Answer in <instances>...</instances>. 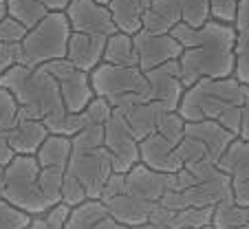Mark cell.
I'll return each instance as SVG.
<instances>
[{
  "label": "cell",
  "mask_w": 249,
  "mask_h": 229,
  "mask_svg": "<svg viewBox=\"0 0 249 229\" xmlns=\"http://www.w3.org/2000/svg\"><path fill=\"white\" fill-rule=\"evenodd\" d=\"M238 5H240V0H210L212 18L218 20V22L234 24L236 11H238Z\"/></svg>",
  "instance_id": "40"
},
{
  "label": "cell",
  "mask_w": 249,
  "mask_h": 229,
  "mask_svg": "<svg viewBox=\"0 0 249 229\" xmlns=\"http://www.w3.org/2000/svg\"><path fill=\"white\" fill-rule=\"evenodd\" d=\"M210 18V0H152L143 18V29L152 33H172L177 24L203 27Z\"/></svg>",
  "instance_id": "6"
},
{
  "label": "cell",
  "mask_w": 249,
  "mask_h": 229,
  "mask_svg": "<svg viewBox=\"0 0 249 229\" xmlns=\"http://www.w3.org/2000/svg\"><path fill=\"white\" fill-rule=\"evenodd\" d=\"M29 29L22 22H18L11 16H5L0 20V42H22Z\"/></svg>",
  "instance_id": "39"
},
{
  "label": "cell",
  "mask_w": 249,
  "mask_h": 229,
  "mask_svg": "<svg viewBox=\"0 0 249 229\" xmlns=\"http://www.w3.org/2000/svg\"><path fill=\"white\" fill-rule=\"evenodd\" d=\"M214 218V207H185V210L177 211L174 216L172 229H203L207 225H212Z\"/></svg>",
  "instance_id": "29"
},
{
  "label": "cell",
  "mask_w": 249,
  "mask_h": 229,
  "mask_svg": "<svg viewBox=\"0 0 249 229\" xmlns=\"http://www.w3.org/2000/svg\"><path fill=\"white\" fill-rule=\"evenodd\" d=\"M49 73L55 77L57 86H60L62 99L69 112H82L89 102L95 97L93 84H90V73L77 69L75 64H71L66 57L62 60H51L42 64Z\"/></svg>",
  "instance_id": "8"
},
{
  "label": "cell",
  "mask_w": 249,
  "mask_h": 229,
  "mask_svg": "<svg viewBox=\"0 0 249 229\" xmlns=\"http://www.w3.org/2000/svg\"><path fill=\"white\" fill-rule=\"evenodd\" d=\"M216 165L227 176H231V181L249 178V139L236 137V139L227 145L223 157L216 161Z\"/></svg>",
  "instance_id": "22"
},
{
  "label": "cell",
  "mask_w": 249,
  "mask_h": 229,
  "mask_svg": "<svg viewBox=\"0 0 249 229\" xmlns=\"http://www.w3.org/2000/svg\"><path fill=\"white\" fill-rule=\"evenodd\" d=\"M168 176L170 174L157 172L139 161L130 172H126V192L146 198V201L159 203L161 196L168 192Z\"/></svg>",
  "instance_id": "17"
},
{
  "label": "cell",
  "mask_w": 249,
  "mask_h": 229,
  "mask_svg": "<svg viewBox=\"0 0 249 229\" xmlns=\"http://www.w3.org/2000/svg\"><path fill=\"white\" fill-rule=\"evenodd\" d=\"M139 155H141V163L157 170V172L172 174L183 168V161H181L179 152H177V145L170 143L159 132H152L150 137L139 141Z\"/></svg>",
  "instance_id": "14"
},
{
  "label": "cell",
  "mask_w": 249,
  "mask_h": 229,
  "mask_svg": "<svg viewBox=\"0 0 249 229\" xmlns=\"http://www.w3.org/2000/svg\"><path fill=\"white\" fill-rule=\"evenodd\" d=\"M113 112H115V108L108 99L95 95V97L89 102V106L82 110V115H84V119H86L89 126H104V123L110 119Z\"/></svg>",
  "instance_id": "33"
},
{
  "label": "cell",
  "mask_w": 249,
  "mask_h": 229,
  "mask_svg": "<svg viewBox=\"0 0 249 229\" xmlns=\"http://www.w3.org/2000/svg\"><path fill=\"white\" fill-rule=\"evenodd\" d=\"M137 229H168V227H163V225H157V223H146V225H139Z\"/></svg>",
  "instance_id": "50"
},
{
  "label": "cell",
  "mask_w": 249,
  "mask_h": 229,
  "mask_svg": "<svg viewBox=\"0 0 249 229\" xmlns=\"http://www.w3.org/2000/svg\"><path fill=\"white\" fill-rule=\"evenodd\" d=\"M31 218L33 216L0 196V229H27L31 225Z\"/></svg>",
  "instance_id": "32"
},
{
  "label": "cell",
  "mask_w": 249,
  "mask_h": 229,
  "mask_svg": "<svg viewBox=\"0 0 249 229\" xmlns=\"http://www.w3.org/2000/svg\"><path fill=\"white\" fill-rule=\"evenodd\" d=\"M132 37H135L137 55H139V69L143 73L183 55V44L172 33H152L141 29Z\"/></svg>",
  "instance_id": "13"
},
{
  "label": "cell",
  "mask_w": 249,
  "mask_h": 229,
  "mask_svg": "<svg viewBox=\"0 0 249 229\" xmlns=\"http://www.w3.org/2000/svg\"><path fill=\"white\" fill-rule=\"evenodd\" d=\"M185 137H194L207 148V155L212 161H218L227 145L236 139L234 132L223 128L216 119H203V122H188L185 126Z\"/></svg>",
  "instance_id": "19"
},
{
  "label": "cell",
  "mask_w": 249,
  "mask_h": 229,
  "mask_svg": "<svg viewBox=\"0 0 249 229\" xmlns=\"http://www.w3.org/2000/svg\"><path fill=\"white\" fill-rule=\"evenodd\" d=\"M104 62L119 66H139V55H137L135 37L124 31H117L106 40V51H104Z\"/></svg>",
  "instance_id": "24"
},
{
  "label": "cell",
  "mask_w": 249,
  "mask_h": 229,
  "mask_svg": "<svg viewBox=\"0 0 249 229\" xmlns=\"http://www.w3.org/2000/svg\"><path fill=\"white\" fill-rule=\"evenodd\" d=\"M71 141H73V152H90L104 148V126H86L75 137H71Z\"/></svg>",
  "instance_id": "34"
},
{
  "label": "cell",
  "mask_w": 249,
  "mask_h": 229,
  "mask_svg": "<svg viewBox=\"0 0 249 229\" xmlns=\"http://www.w3.org/2000/svg\"><path fill=\"white\" fill-rule=\"evenodd\" d=\"M223 128L234 132L236 137L240 135V126H243V106H230L227 110L221 112V117L216 119Z\"/></svg>",
  "instance_id": "42"
},
{
  "label": "cell",
  "mask_w": 249,
  "mask_h": 229,
  "mask_svg": "<svg viewBox=\"0 0 249 229\" xmlns=\"http://www.w3.org/2000/svg\"><path fill=\"white\" fill-rule=\"evenodd\" d=\"M64 168H42L40 170V190H42L44 198L49 205H57L62 203V185H64Z\"/></svg>",
  "instance_id": "31"
},
{
  "label": "cell",
  "mask_w": 249,
  "mask_h": 229,
  "mask_svg": "<svg viewBox=\"0 0 249 229\" xmlns=\"http://www.w3.org/2000/svg\"><path fill=\"white\" fill-rule=\"evenodd\" d=\"M234 55H236L234 77L240 82V84L249 86V33H238L236 47H234Z\"/></svg>",
  "instance_id": "35"
},
{
  "label": "cell",
  "mask_w": 249,
  "mask_h": 229,
  "mask_svg": "<svg viewBox=\"0 0 249 229\" xmlns=\"http://www.w3.org/2000/svg\"><path fill=\"white\" fill-rule=\"evenodd\" d=\"M249 86L231 77H201L188 86L179 104V112L185 122L218 119L230 106H243Z\"/></svg>",
  "instance_id": "3"
},
{
  "label": "cell",
  "mask_w": 249,
  "mask_h": 229,
  "mask_svg": "<svg viewBox=\"0 0 249 229\" xmlns=\"http://www.w3.org/2000/svg\"><path fill=\"white\" fill-rule=\"evenodd\" d=\"M71 155H73V141L71 137L64 135H49L44 143L38 148L36 159H38L40 168H69Z\"/></svg>",
  "instance_id": "23"
},
{
  "label": "cell",
  "mask_w": 249,
  "mask_h": 229,
  "mask_svg": "<svg viewBox=\"0 0 249 229\" xmlns=\"http://www.w3.org/2000/svg\"><path fill=\"white\" fill-rule=\"evenodd\" d=\"M104 145L108 148L110 159H113V172L126 174L141 161L139 139L128 126L126 117L117 110L104 123Z\"/></svg>",
  "instance_id": "9"
},
{
  "label": "cell",
  "mask_w": 249,
  "mask_h": 229,
  "mask_svg": "<svg viewBox=\"0 0 249 229\" xmlns=\"http://www.w3.org/2000/svg\"><path fill=\"white\" fill-rule=\"evenodd\" d=\"M20 64V42H0V75Z\"/></svg>",
  "instance_id": "41"
},
{
  "label": "cell",
  "mask_w": 249,
  "mask_h": 229,
  "mask_svg": "<svg viewBox=\"0 0 249 229\" xmlns=\"http://www.w3.org/2000/svg\"><path fill=\"white\" fill-rule=\"evenodd\" d=\"M249 223V210L234 201V196L221 201L218 205H214V218L212 225L216 229H236L240 225Z\"/></svg>",
  "instance_id": "26"
},
{
  "label": "cell",
  "mask_w": 249,
  "mask_h": 229,
  "mask_svg": "<svg viewBox=\"0 0 249 229\" xmlns=\"http://www.w3.org/2000/svg\"><path fill=\"white\" fill-rule=\"evenodd\" d=\"M231 196H234V201L238 203V205L249 210V178L231 181Z\"/></svg>",
  "instance_id": "44"
},
{
  "label": "cell",
  "mask_w": 249,
  "mask_h": 229,
  "mask_svg": "<svg viewBox=\"0 0 249 229\" xmlns=\"http://www.w3.org/2000/svg\"><path fill=\"white\" fill-rule=\"evenodd\" d=\"M234 27L238 33H249V0H240L238 11H236Z\"/></svg>",
  "instance_id": "45"
},
{
  "label": "cell",
  "mask_w": 249,
  "mask_h": 229,
  "mask_svg": "<svg viewBox=\"0 0 249 229\" xmlns=\"http://www.w3.org/2000/svg\"><path fill=\"white\" fill-rule=\"evenodd\" d=\"M44 123H47L49 132H53V135H64V137H75L77 132L89 126L82 112H69V110L57 115V117H47Z\"/></svg>",
  "instance_id": "30"
},
{
  "label": "cell",
  "mask_w": 249,
  "mask_h": 229,
  "mask_svg": "<svg viewBox=\"0 0 249 229\" xmlns=\"http://www.w3.org/2000/svg\"><path fill=\"white\" fill-rule=\"evenodd\" d=\"M172 35L183 44L179 57L183 84L192 86L201 77H231L236 69V31L234 24L210 18L203 27L177 24Z\"/></svg>",
  "instance_id": "1"
},
{
  "label": "cell",
  "mask_w": 249,
  "mask_h": 229,
  "mask_svg": "<svg viewBox=\"0 0 249 229\" xmlns=\"http://www.w3.org/2000/svg\"><path fill=\"white\" fill-rule=\"evenodd\" d=\"M126 192V174L122 172H113L104 185V192H102V201L106 198H113V196H119V194Z\"/></svg>",
  "instance_id": "43"
},
{
  "label": "cell",
  "mask_w": 249,
  "mask_h": 229,
  "mask_svg": "<svg viewBox=\"0 0 249 229\" xmlns=\"http://www.w3.org/2000/svg\"><path fill=\"white\" fill-rule=\"evenodd\" d=\"M177 152H179L183 165L194 163V161H201V159H210V155H207V148L198 139H194V137H185V139L181 141L179 145H177Z\"/></svg>",
  "instance_id": "38"
},
{
  "label": "cell",
  "mask_w": 249,
  "mask_h": 229,
  "mask_svg": "<svg viewBox=\"0 0 249 229\" xmlns=\"http://www.w3.org/2000/svg\"><path fill=\"white\" fill-rule=\"evenodd\" d=\"M7 7L11 18L22 22L27 29H33L49 14V7L40 0H7Z\"/></svg>",
  "instance_id": "27"
},
{
  "label": "cell",
  "mask_w": 249,
  "mask_h": 229,
  "mask_svg": "<svg viewBox=\"0 0 249 229\" xmlns=\"http://www.w3.org/2000/svg\"><path fill=\"white\" fill-rule=\"evenodd\" d=\"M99 2H104V5H108V2H110V0H99Z\"/></svg>",
  "instance_id": "52"
},
{
  "label": "cell",
  "mask_w": 249,
  "mask_h": 229,
  "mask_svg": "<svg viewBox=\"0 0 249 229\" xmlns=\"http://www.w3.org/2000/svg\"><path fill=\"white\" fill-rule=\"evenodd\" d=\"M185 126H188V122L179 110H163L159 115V122H157V132L165 137L170 143L179 145L185 139Z\"/></svg>",
  "instance_id": "28"
},
{
  "label": "cell",
  "mask_w": 249,
  "mask_h": 229,
  "mask_svg": "<svg viewBox=\"0 0 249 229\" xmlns=\"http://www.w3.org/2000/svg\"><path fill=\"white\" fill-rule=\"evenodd\" d=\"M18 99L11 95V90H7L5 86H0V130H7L16 123L18 117Z\"/></svg>",
  "instance_id": "37"
},
{
  "label": "cell",
  "mask_w": 249,
  "mask_h": 229,
  "mask_svg": "<svg viewBox=\"0 0 249 229\" xmlns=\"http://www.w3.org/2000/svg\"><path fill=\"white\" fill-rule=\"evenodd\" d=\"M106 216H108V210L102 198H89L82 205L71 207V216L64 229H93Z\"/></svg>",
  "instance_id": "25"
},
{
  "label": "cell",
  "mask_w": 249,
  "mask_h": 229,
  "mask_svg": "<svg viewBox=\"0 0 249 229\" xmlns=\"http://www.w3.org/2000/svg\"><path fill=\"white\" fill-rule=\"evenodd\" d=\"M9 16V7H7V0H0V20Z\"/></svg>",
  "instance_id": "49"
},
{
  "label": "cell",
  "mask_w": 249,
  "mask_h": 229,
  "mask_svg": "<svg viewBox=\"0 0 249 229\" xmlns=\"http://www.w3.org/2000/svg\"><path fill=\"white\" fill-rule=\"evenodd\" d=\"M71 33L73 29L66 11H49L36 27L29 29L20 42V64L36 69L51 60L66 57Z\"/></svg>",
  "instance_id": "5"
},
{
  "label": "cell",
  "mask_w": 249,
  "mask_h": 229,
  "mask_svg": "<svg viewBox=\"0 0 249 229\" xmlns=\"http://www.w3.org/2000/svg\"><path fill=\"white\" fill-rule=\"evenodd\" d=\"M104 205H106L108 214L113 216L115 220H119V223L137 229L139 225L150 223V214H152V210H155L157 203L146 201V198H139V196H135V194L124 192V194H119V196L106 198Z\"/></svg>",
  "instance_id": "18"
},
{
  "label": "cell",
  "mask_w": 249,
  "mask_h": 229,
  "mask_svg": "<svg viewBox=\"0 0 249 229\" xmlns=\"http://www.w3.org/2000/svg\"><path fill=\"white\" fill-rule=\"evenodd\" d=\"M84 201H89V192H86L84 183H82L75 174H71L69 170H66L64 185H62V203L69 207H77Z\"/></svg>",
  "instance_id": "36"
},
{
  "label": "cell",
  "mask_w": 249,
  "mask_h": 229,
  "mask_svg": "<svg viewBox=\"0 0 249 229\" xmlns=\"http://www.w3.org/2000/svg\"><path fill=\"white\" fill-rule=\"evenodd\" d=\"M243 139H249V90H247V99L243 104V126H240V135Z\"/></svg>",
  "instance_id": "48"
},
{
  "label": "cell",
  "mask_w": 249,
  "mask_h": 229,
  "mask_svg": "<svg viewBox=\"0 0 249 229\" xmlns=\"http://www.w3.org/2000/svg\"><path fill=\"white\" fill-rule=\"evenodd\" d=\"M14 148L16 155H36L38 148L44 143L51 132H49L44 119H29V117H16V123L7 130H2Z\"/></svg>",
  "instance_id": "16"
},
{
  "label": "cell",
  "mask_w": 249,
  "mask_h": 229,
  "mask_svg": "<svg viewBox=\"0 0 249 229\" xmlns=\"http://www.w3.org/2000/svg\"><path fill=\"white\" fill-rule=\"evenodd\" d=\"M66 18L71 22V29L77 33L104 37L117 33V24L108 5H104L99 0H71V5L66 7Z\"/></svg>",
  "instance_id": "11"
},
{
  "label": "cell",
  "mask_w": 249,
  "mask_h": 229,
  "mask_svg": "<svg viewBox=\"0 0 249 229\" xmlns=\"http://www.w3.org/2000/svg\"><path fill=\"white\" fill-rule=\"evenodd\" d=\"M66 170L84 183L89 198H102L104 185L113 174V159L106 145L90 152H73Z\"/></svg>",
  "instance_id": "10"
},
{
  "label": "cell",
  "mask_w": 249,
  "mask_h": 229,
  "mask_svg": "<svg viewBox=\"0 0 249 229\" xmlns=\"http://www.w3.org/2000/svg\"><path fill=\"white\" fill-rule=\"evenodd\" d=\"M161 112H163V108L150 99V102H141V104L126 108V110H122V115L126 117L128 126L132 128L135 137L141 141V139H146V137H150L152 132H157V122H159Z\"/></svg>",
  "instance_id": "21"
},
{
  "label": "cell",
  "mask_w": 249,
  "mask_h": 229,
  "mask_svg": "<svg viewBox=\"0 0 249 229\" xmlns=\"http://www.w3.org/2000/svg\"><path fill=\"white\" fill-rule=\"evenodd\" d=\"M2 172H5V165H0V183H2Z\"/></svg>",
  "instance_id": "51"
},
{
  "label": "cell",
  "mask_w": 249,
  "mask_h": 229,
  "mask_svg": "<svg viewBox=\"0 0 249 229\" xmlns=\"http://www.w3.org/2000/svg\"><path fill=\"white\" fill-rule=\"evenodd\" d=\"M14 157H16L14 148L9 145V141H7L5 132L0 130V165H7L11 159H14Z\"/></svg>",
  "instance_id": "46"
},
{
  "label": "cell",
  "mask_w": 249,
  "mask_h": 229,
  "mask_svg": "<svg viewBox=\"0 0 249 229\" xmlns=\"http://www.w3.org/2000/svg\"><path fill=\"white\" fill-rule=\"evenodd\" d=\"M40 163L36 155H16L2 172L0 196L27 211L29 216H40L49 210V201L40 190Z\"/></svg>",
  "instance_id": "4"
},
{
  "label": "cell",
  "mask_w": 249,
  "mask_h": 229,
  "mask_svg": "<svg viewBox=\"0 0 249 229\" xmlns=\"http://www.w3.org/2000/svg\"><path fill=\"white\" fill-rule=\"evenodd\" d=\"M152 0H110L108 9L117 24V31L135 35L143 29V18L150 9Z\"/></svg>",
  "instance_id": "20"
},
{
  "label": "cell",
  "mask_w": 249,
  "mask_h": 229,
  "mask_svg": "<svg viewBox=\"0 0 249 229\" xmlns=\"http://www.w3.org/2000/svg\"><path fill=\"white\" fill-rule=\"evenodd\" d=\"M146 80L152 102H157L163 110H179V104L188 88L183 84L179 60H170L157 69L146 70Z\"/></svg>",
  "instance_id": "12"
},
{
  "label": "cell",
  "mask_w": 249,
  "mask_h": 229,
  "mask_svg": "<svg viewBox=\"0 0 249 229\" xmlns=\"http://www.w3.org/2000/svg\"><path fill=\"white\" fill-rule=\"evenodd\" d=\"M93 229H132V227H128V225H124V223H119V220H115L113 216H106L104 220H99L97 225H95Z\"/></svg>",
  "instance_id": "47"
},
{
  "label": "cell",
  "mask_w": 249,
  "mask_h": 229,
  "mask_svg": "<svg viewBox=\"0 0 249 229\" xmlns=\"http://www.w3.org/2000/svg\"><path fill=\"white\" fill-rule=\"evenodd\" d=\"M0 86L11 90L20 106L33 110L40 119L57 117L66 112L60 86L44 66H36V69L24 64L11 66L7 73L0 75Z\"/></svg>",
  "instance_id": "2"
},
{
  "label": "cell",
  "mask_w": 249,
  "mask_h": 229,
  "mask_svg": "<svg viewBox=\"0 0 249 229\" xmlns=\"http://www.w3.org/2000/svg\"><path fill=\"white\" fill-rule=\"evenodd\" d=\"M106 40L104 35H90V33H71L69 40V51H66V60L71 64H75L77 69L93 73L99 64L104 62V51H106Z\"/></svg>",
  "instance_id": "15"
},
{
  "label": "cell",
  "mask_w": 249,
  "mask_h": 229,
  "mask_svg": "<svg viewBox=\"0 0 249 229\" xmlns=\"http://www.w3.org/2000/svg\"><path fill=\"white\" fill-rule=\"evenodd\" d=\"M90 84H93L95 95L106 97L110 104H115L124 95H130V93H141L146 97H150L146 73L139 66H119V64L102 62L90 73Z\"/></svg>",
  "instance_id": "7"
}]
</instances>
